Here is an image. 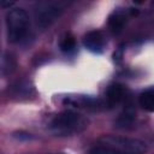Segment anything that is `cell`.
I'll return each mask as SVG.
<instances>
[{
	"mask_svg": "<svg viewBox=\"0 0 154 154\" xmlns=\"http://www.w3.org/2000/svg\"><path fill=\"white\" fill-rule=\"evenodd\" d=\"M89 154H119V153L116 152L112 148H108V147H105V146L99 144V146L91 148L89 150Z\"/></svg>",
	"mask_w": 154,
	"mask_h": 154,
	"instance_id": "4fadbf2b",
	"label": "cell"
},
{
	"mask_svg": "<svg viewBox=\"0 0 154 154\" xmlns=\"http://www.w3.org/2000/svg\"><path fill=\"white\" fill-rule=\"evenodd\" d=\"M99 144L112 148L119 154H144L147 152V144L143 141L123 136L103 135L99 138Z\"/></svg>",
	"mask_w": 154,
	"mask_h": 154,
	"instance_id": "277c9868",
	"label": "cell"
},
{
	"mask_svg": "<svg viewBox=\"0 0 154 154\" xmlns=\"http://www.w3.org/2000/svg\"><path fill=\"white\" fill-rule=\"evenodd\" d=\"M12 90H13V94L16 96H28V94H30V90H31V87L29 85V83H25V82H17L16 84L12 85Z\"/></svg>",
	"mask_w": 154,
	"mask_h": 154,
	"instance_id": "8fae6325",
	"label": "cell"
},
{
	"mask_svg": "<svg viewBox=\"0 0 154 154\" xmlns=\"http://www.w3.org/2000/svg\"><path fill=\"white\" fill-rule=\"evenodd\" d=\"M30 19L25 10L12 8L6 14V32L7 40L11 43L20 42L29 32Z\"/></svg>",
	"mask_w": 154,
	"mask_h": 154,
	"instance_id": "7a4b0ae2",
	"label": "cell"
},
{
	"mask_svg": "<svg viewBox=\"0 0 154 154\" xmlns=\"http://www.w3.org/2000/svg\"><path fill=\"white\" fill-rule=\"evenodd\" d=\"M16 70V60L10 53H5L2 55V63H1V71L2 75H10Z\"/></svg>",
	"mask_w": 154,
	"mask_h": 154,
	"instance_id": "30bf717a",
	"label": "cell"
},
{
	"mask_svg": "<svg viewBox=\"0 0 154 154\" xmlns=\"http://www.w3.org/2000/svg\"><path fill=\"white\" fill-rule=\"evenodd\" d=\"M126 22V16L123 11H116L113 12L111 16H109V19H108V25L112 30V32L114 34H119L123 28H124V24Z\"/></svg>",
	"mask_w": 154,
	"mask_h": 154,
	"instance_id": "ba28073f",
	"label": "cell"
},
{
	"mask_svg": "<svg viewBox=\"0 0 154 154\" xmlns=\"http://www.w3.org/2000/svg\"><path fill=\"white\" fill-rule=\"evenodd\" d=\"M135 112H134V109L130 107V105L126 107V109L124 111V113L123 114H120V117L118 118V120H117V126L118 128H122V129H128V128H130L132 124H134V122H135Z\"/></svg>",
	"mask_w": 154,
	"mask_h": 154,
	"instance_id": "9c48e42d",
	"label": "cell"
},
{
	"mask_svg": "<svg viewBox=\"0 0 154 154\" xmlns=\"http://www.w3.org/2000/svg\"><path fill=\"white\" fill-rule=\"evenodd\" d=\"M138 103L144 111L154 112V87H149L140 94Z\"/></svg>",
	"mask_w": 154,
	"mask_h": 154,
	"instance_id": "52a82bcc",
	"label": "cell"
},
{
	"mask_svg": "<svg viewBox=\"0 0 154 154\" xmlns=\"http://www.w3.org/2000/svg\"><path fill=\"white\" fill-rule=\"evenodd\" d=\"M66 1H40L34 8V17L36 25L41 29L51 26L64 13L67 7Z\"/></svg>",
	"mask_w": 154,
	"mask_h": 154,
	"instance_id": "3957f363",
	"label": "cell"
},
{
	"mask_svg": "<svg viewBox=\"0 0 154 154\" xmlns=\"http://www.w3.org/2000/svg\"><path fill=\"white\" fill-rule=\"evenodd\" d=\"M88 126V119L72 111L57 114L49 123V130L57 136H72L82 132Z\"/></svg>",
	"mask_w": 154,
	"mask_h": 154,
	"instance_id": "6da1fadb",
	"label": "cell"
},
{
	"mask_svg": "<svg viewBox=\"0 0 154 154\" xmlns=\"http://www.w3.org/2000/svg\"><path fill=\"white\" fill-rule=\"evenodd\" d=\"M76 48V41L72 36H66L64 37V40L60 42V49L64 52V53H70L72 51H75Z\"/></svg>",
	"mask_w": 154,
	"mask_h": 154,
	"instance_id": "7c38bea8",
	"label": "cell"
},
{
	"mask_svg": "<svg viewBox=\"0 0 154 154\" xmlns=\"http://www.w3.org/2000/svg\"><path fill=\"white\" fill-rule=\"evenodd\" d=\"M128 96V90L123 84L112 83L106 90V102L109 107H114L120 102L125 101Z\"/></svg>",
	"mask_w": 154,
	"mask_h": 154,
	"instance_id": "5b68a950",
	"label": "cell"
},
{
	"mask_svg": "<svg viewBox=\"0 0 154 154\" xmlns=\"http://www.w3.org/2000/svg\"><path fill=\"white\" fill-rule=\"evenodd\" d=\"M123 51H124V48L120 46V47L114 52V54H113V59H114V61L119 63V61L122 60V58H123Z\"/></svg>",
	"mask_w": 154,
	"mask_h": 154,
	"instance_id": "5bb4252c",
	"label": "cell"
},
{
	"mask_svg": "<svg viewBox=\"0 0 154 154\" xmlns=\"http://www.w3.org/2000/svg\"><path fill=\"white\" fill-rule=\"evenodd\" d=\"M83 43L88 51H90L93 53H102V51L105 48V37L101 31L93 30V31H89L84 36Z\"/></svg>",
	"mask_w": 154,
	"mask_h": 154,
	"instance_id": "8992f818",
	"label": "cell"
}]
</instances>
